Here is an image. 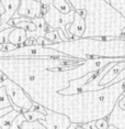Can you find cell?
<instances>
[{
	"label": "cell",
	"instance_id": "3957f363",
	"mask_svg": "<svg viewBox=\"0 0 125 129\" xmlns=\"http://www.w3.org/2000/svg\"><path fill=\"white\" fill-rule=\"evenodd\" d=\"M1 87H5L7 90V94L11 102V106L13 107L14 110L19 113L31 110L33 106V101L31 97L24 92V89L20 85L11 81L6 74L0 77V88Z\"/></svg>",
	"mask_w": 125,
	"mask_h": 129
},
{
	"label": "cell",
	"instance_id": "e0dca14e",
	"mask_svg": "<svg viewBox=\"0 0 125 129\" xmlns=\"http://www.w3.org/2000/svg\"><path fill=\"white\" fill-rule=\"evenodd\" d=\"M109 4L115 10H117L125 19V0H109ZM123 34H125V28L123 30Z\"/></svg>",
	"mask_w": 125,
	"mask_h": 129
},
{
	"label": "cell",
	"instance_id": "4fadbf2b",
	"mask_svg": "<svg viewBox=\"0 0 125 129\" xmlns=\"http://www.w3.org/2000/svg\"><path fill=\"white\" fill-rule=\"evenodd\" d=\"M53 6L63 14H68L69 12H71L74 10V8L71 7V5L67 0H54Z\"/></svg>",
	"mask_w": 125,
	"mask_h": 129
},
{
	"label": "cell",
	"instance_id": "6da1fadb",
	"mask_svg": "<svg viewBox=\"0 0 125 129\" xmlns=\"http://www.w3.org/2000/svg\"><path fill=\"white\" fill-rule=\"evenodd\" d=\"M74 10L87 11L85 39L112 37L122 38L125 19L105 0H67Z\"/></svg>",
	"mask_w": 125,
	"mask_h": 129
},
{
	"label": "cell",
	"instance_id": "83f0119b",
	"mask_svg": "<svg viewBox=\"0 0 125 129\" xmlns=\"http://www.w3.org/2000/svg\"><path fill=\"white\" fill-rule=\"evenodd\" d=\"M41 4H42L43 6H46V7H49V6L53 5L54 0H40Z\"/></svg>",
	"mask_w": 125,
	"mask_h": 129
},
{
	"label": "cell",
	"instance_id": "52a82bcc",
	"mask_svg": "<svg viewBox=\"0 0 125 129\" xmlns=\"http://www.w3.org/2000/svg\"><path fill=\"white\" fill-rule=\"evenodd\" d=\"M2 5L5 7L6 12L4 14H1V20H2V25L0 27V32L9 29L10 27L8 25V22L13 18V16L17 13L19 7H20V2L21 0H1Z\"/></svg>",
	"mask_w": 125,
	"mask_h": 129
},
{
	"label": "cell",
	"instance_id": "5bb4252c",
	"mask_svg": "<svg viewBox=\"0 0 125 129\" xmlns=\"http://www.w3.org/2000/svg\"><path fill=\"white\" fill-rule=\"evenodd\" d=\"M45 39L51 41L52 44H57V43H62L63 41L59 37V29H51L47 28V33L45 34Z\"/></svg>",
	"mask_w": 125,
	"mask_h": 129
},
{
	"label": "cell",
	"instance_id": "603a6c76",
	"mask_svg": "<svg viewBox=\"0 0 125 129\" xmlns=\"http://www.w3.org/2000/svg\"><path fill=\"white\" fill-rule=\"evenodd\" d=\"M31 110L32 111H39V113H42V114H44V115L46 116V108L43 107L42 105L37 104V103H35V102H33V106H32Z\"/></svg>",
	"mask_w": 125,
	"mask_h": 129
},
{
	"label": "cell",
	"instance_id": "f546056e",
	"mask_svg": "<svg viewBox=\"0 0 125 129\" xmlns=\"http://www.w3.org/2000/svg\"><path fill=\"white\" fill-rule=\"evenodd\" d=\"M107 129H117V128H115V127H114V126H110V127H109V128H107Z\"/></svg>",
	"mask_w": 125,
	"mask_h": 129
},
{
	"label": "cell",
	"instance_id": "ba28073f",
	"mask_svg": "<svg viewBox=\"0 0 125 129\" xmlns=\"http://www.w3.org/2000/svg\"><path fill=\"white\" fill-rule=\"evenodd\" d=\"M86 19L82 18L79 13L75 12V19H74V22L71 24H68L66 29H67V32L69 34H71L72 37L77 38V39H81L83 38V34L86 32Z\"/></svg>",
	"mask_w": 125,
	"mask_h": 129
},
{
	"label": "cell",
	"instance_id": "ffe728a7",
	"mask_svg": "<svg viewBox=\"0 0 125 129\" xmlns=\"http://www.w3.org/2000/svg\"><path fill=\"white\" fill-rule=\"evenodd\" d=\"M14 28L16 27L6 29V30L0 32V44H8L9 43V37H10L11 32L14 30Z\"/></svg>",
	"mask_w": 125,
	"mask_h": 129
},
{
	"label": "cell",
	"instance_id": "44dd1931",
	"mask_svg": "<svg viewBox=\"0 0 125 129\" xmlns=\"http://www.w3.org/2000/svg\"><path fill=\"white\" fill-rule=\"evenodd\" d=\"M24 121H25L24 115H23L22 113L19 114V115L16 117V119L13 120V122H12V125H11L10 129H21V125H22Z\"/></svg>",
	"mask_w": 125,
	"mask_h": 129
},
{
	"label": "cell",
	"instance_id": "4316f807",
	"mask_svg": "<svg viewBox=\"0 0 125 129\" xmlns=\"http://www.w3.org/2000/svg\"><path fill=\"white\" fill-rule=\"evenodd\" d=\"M37 42L35 39H33V38H31V39H28L27 42L24 43V45H36Z\"/></svg>",
	"mask_w": 125,
	"mask_h": 129
},
{
	"label": "cell",
	"instance_id": "8992f818",
	"mask_svg": "<svg viewBox=\"0 0 125 129\" xmlns=\"http://www.w3.org/2000/svg\"><path fill=\"white\" fill-rule=\"evenodd\" d=\"M40 122L45 126L46 129H68L72 124L68 116L47 108H46V118L44 120H40Z\"/></svg>",
	"mask_w": 125,
	"mask_h": 129
},
{
	"label": "cell",
	"instance_id": "d6a6232c",
	"mask_svg": "<svg viewBox=\"0 0 125 129\" xmlns=\"http://www.w3.org/2000/svg\"><path fill=\"white\" fill-rule=\"evenodd\" d=\"M34 1H37V2H41V1H40V0H34Z\"/></svg>",
	"mask_w": 125,
	"mask_h": 129
},
{
	"label": "cell",
	"instance_id": "e575fe53",
	"mask_svg": "<svg viewBox=\"0 0 125 129\" xmlns=\"http://www.w3.org/2000/svg\"><path fill=\"white\" fill-rule=\"evenodd\" d=\"M105 1H106V2H109V0H105Z\"/></svg>",
	"mask_w": 125,
	"mask_h": 129
},
{
	"label": "cell",
	"instance_id": "4dcf8cb0",
	"mask_svg": "<svg viewBox=\"0 0 125 129\" xmlns=\"http://www.w3.org/2000/svg\"><path fill=\"white\" fill-rule=\"evenodd\" d=\"M2 25V20H1V14H0V27Z\"/></svg>",
	"mask_w": 125,
	"mask_h": 129
},
{
	"label": "cell",
	"instance_id": "7402d4cb",
	"mask_svg": "<svg viewBox=\"0 0 125 129\" xmlns=\"http://www.w3.org/2000/svg\"><path fill=\"white\" fill-rule=\"evenodd\" d=\"M95 127H97L98 129H107L110 127L109 120H107V118L97 120V121H95Z\"/></svg>",
	"mask_w": 125,
	"mask_h": 129
},
{
	"label": "cell",
	"instance_id": "484cf974",
	"mask_svg": "<svg viewBox=\"0 0 125 129\" xmlns=\"http://www.w3.org/2000/svg\"><path fill=\"white\" fill-rule=\"evenodd\" d=\"M12 110H13V107L5 108V109H0V118H1V117H4V116H6L7 114H9L10 111H12Z\"/></svg>",
	"mask_w": 125,
	"mask_h": 129
},
{
	"label": "cell",
	"instance_id": "f1b7e54d",
	"mask_svg": "<svg viewBox=\"0 0 125 129\" xmlns=\"http://www.w3.org/2000/svg\"><path fill=\"white\" fill-rule=\"evenodd\" d=\"M68 129H78V124H71V126Z\"/></svg>",
	"mask_w": 125,
	"mask_h": 129
},
{
	"label": "cell",
	"instance_id": "9c48e42d",
	"mask_svg": "<svg viewBox=\"0 0 125 129\" xmlns=\"http://www.w3.org/2000/svg\"><path fill=\"white\" fill-rule=\"evenodd\" d=\"M117 63H110L109 65H106L104 69H102L101 71H99L97 73V75H95V77H93L90 82H88L85 87L82 88V93L85 92H95V90H100V82L102 81V78L104 76L106 75V73L110 71V70L112 69V67H114Z\"/></svg>",
	"mask_w": 125,
	"mask_h": 129
},
{
	"label": "cell",
	"instance_id": "1f68e13d",
	"mask_svg": "<svg viewBox=\"0 0 125 129\" xmlns=\"http://www.w3.org/2000/svg\"><path fill=\"white\" fill-rule=\"evenodd\" d=\"M78 129H85V128H82V127H80V125H78Z\"/></svg>",
	"mask_w": 125,
	"mask_h": 129
},
{
	"label": "cell",
	"instance_id": "5b68a950",
	"mask_svg": "<svg viewBox=\"0 0 125 129\" xmlns=\"http://www.w3.org/2000/svg\"><path fill=\"white\" fill-rule=\"evenodd\" d=\"M48 7L43 6L41 2L34 1V0H21L20 7L13 18H20V17H27L30 19L43 18V16L47 12ZM12 18V19H13Z\"/></svg>",
	"mask_w": 125,
	"mask_h": 129
},
{
	"label": "cell",
	"instance_id": "8fae6325",
	"mask_svg": "<svg viewBox=\"0 0 125 129\" xmlns=\"http://www.w3.org/2000/svg\"><path fill=\"white\" fill-rule=\"evenodd\" d=\"M27 40H28L27 31L23 30V29L17 28V27L14 28V30L11 32V34L9 37V43H11L13 45H18V46L24 45Z\"/></svg>",
	"mask_w": 125,
	"mask_h": 129
},
{
	"label": "cell",
	"instance_id": "7a4b0ae2",
	"mask_svg": "<svg viewBox=\"0 0 125 129\" xmlns=\"http://www.w3.org/2000/svg\"><path fill=\"white\" fill-rule=\"evenodd\" d=\"M69 57L77 60H98V58H125V40L113 38L102 40V38H81L67 42L47 45Z\"/></svg>",
	"mask_w": 125,
	"mask_h": 129
},
{
	"label": "cell",
	"instance_id": "cb8c5ba5",
	"mask_svg": "<svg viewBox=\"0 0 125 129\" xmlns=\"http://www.w3.org/2000/svg\"><path fill=\"white\" fill-rule=\"evenodd\" d=\"M80 127H82L85 129H98L95 127V121H91V122H88V124L80 125Z\"/></svg>",
	"mask_w": 125,
	"mask_h": 129
},
{
	"label": "cell",
	"instance_id": "ac0fdd59",
	"mask_svg": "<svg viewBox=\"0 0 125 129\" xmlns=\"http://www.w3.org/2000/svg\"><path fill=\"white\" fill-rule=\"evenodd\" d=\"M21 129H46V127L41 124L40 120L32 121V122L25 120V121L21 125Z\"/></svg>",
	"mask_w": 125,
	"mask_h": 129
},
{
	"label": "cell",
	"instance_id": "2e32d148",
	"mask_svg": "<svg viewBox=\"0 0 125 129\" xmlns=\"http://www.w3.org/2000/svg\"><path fill=\"white\" fill-rule=\"evenodd\" d=\"M11 106V102L9 99V96L7 94L5 87L0 88V109H5V108H9Z\"/></svg>",
	"mask_w": 125,
	"mask_h": 129
},
{
	"label": "cell",
	"instance_id": "9a60e30c",
	"mask_svg": "<svg viewBox=\"0 0 125 129\" xmlns=\"http://www.w3.org/2000/svg\"><path fill=\"white\" fill-rule=\"evenodd\" d=\"M25 117V120L27 121H36V120H44L46 118V116L42 113H39V111H32V110H29V111H24L22 113Z\"/></svg>",
	"mask_w": 125,
	"mask_h": 129
},
{
	"label": "cell",
	"instance_id": "7c38bea8",
	"mask_svg": "<svg viewBox=\"0 0 125 129\" xmlns=\"http://www.w3.org/2000/svg\"><path fill=\"white\" fill-rule=\"evenodd\" d=\"M19 114H21V113L13 109L12 111H10L9 114H7L6 116L1 117V118H0V127H1V129H10L13 120L16 119V117L18 116Z\"/></svg>",
	"mask_w": 125,
	"mask_h": 129
},
{
	"label": "cell",
	"instance_id": "d590c367",
	"mask_svg": "<svg viewBox=\"0 0 125 129\" xmlns=\"http://www.w3.org/2000/svg\"><path fill=\"white\" fill-rule=\"evenodd\" d=\"M0 129H1V127H0Z\"/></svg>",
	"mask_w": 125,
	"mask_h": 129
},
{
	"label": "cell",
	"instance_id": "d4e9b609",
	"mask_svg": "<svg viewBox=\"0 0 125 129\" xmlns=\"http://www.w3.org/2000/svg\"><path fill=\"white\" fill-rule=\"evenodd\" d=\"M116 105H117L122 110H125V96H121V98L118 99V102Z\"/></svg>",
	"mask_w": 125,
	"mask_h": 129
},
{
	"label": "cell",
	"instance_id": "277c9868",
	"mask_svg": "<svg viewBox=\"0 0 125 129\" xmlns=\"http://www.w3.org/2000/svg\"><path fill=\"white\" fill-rule=\"evenodd\" d=\"M75 12H76V10H72L71 12H69L68 14H63L52 5L48 7L47 12L43 16V19L45 20V22L47 23V25L51 29H60V30L65 33V36L69 39V41L77 40V38L69 34L67 32V29H66V27H67L68 24H71V23L74 22Z\"/></svg>",
	"mask_w": 125,
	"mask_h": 129
},
{
	"label": "cell",
	"instance_id": "d6986e66",
	"mask_svg": "<svg viewBox=\"0 0 125 129\" xmlns=\"http://www.w3.org/2000/svg\"><path fill=\"white\" fill-rule=\"evenodd\" d=\"M17 28L23 29L27 32H34L36 31V25L33 23V21H27V22H20L16 25Z\"/></svg>",
	"mask_w": 125,
	"mask_h": 129
},
{
	"label": "cell",
	"instance_id": "30bf717a",
	"mask_svg": "<svg viewBox=\"0 0 125 129\" xmlns=\"http://www.w3.org/2000/svg\"><path fill=\"white\" fill-rule=\"evenodd\" d=\"M110 126H114L117 129H125V110H122L116 105L111 115L107 117Z\"/></svg>",
	"mask_w": 125,
	"mask_h": 129
},
{
	"label": "cell",
	"instance_id": "836d02e7",
	"mask_svg": "<svg viewBox=\"0 0 125 129\" xmlns=\"http://www.w3.org/2000/svg\"><path fill=\"white\" fill-rule=\"evenodd\" d=\"M122 96H125V92H124V93H123V95H122Z\"/></svg>",
	"mask_w": 125,
	"mask_h": 129
}]
</instances>
